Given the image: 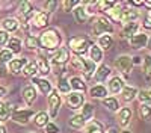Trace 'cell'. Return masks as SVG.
Masks as SVG:
<instances>
[{
    "label": "cell",
    "mask_w": 151,
    "mask_h": 133,
    "mask_svg": "<svg viewBox=\"0 0 151 133\" xmlns=\"http://www.w3.org/2000/svg\"><path fill=\"white\" fill-rule=\"evenodd\" d=\"M147 45H148V48H151V36L148 38V44H147Z\"/></svg>",
    "instance_id": "obj_53"
},
{
    "label": "cell",
    "mask_w": 151,
    "mask_h": 133,
    "mask_svg": "<svg viewBox=\"0 0 151 133\" xmlns=\"http://www.w3.org/2000/svg\"><path fill=\"white\" fill-rule=\"evenodd\" d=\"M148 94H150V98H151V88L148 89Z\"/></svg>",
    "instance_id": "obj_56"
},
{
    "label": "cell",
    "mask_w": 151,
    "mask_h": 133,
    "mask_svg": "<svg viewBox=\"0 0 151 133\" xmlns=\"http://www.w3.org/2000/svg\"><path fill=\"white\" fill-rule=\"evenodd\" d=\"M11 60H12V53L8 50V48L0 52V65H3L6 62H11Z\"/></svg>",
    "instance_id": "obj_41"
},
{
    "label": "cell",
    "mask_w": 151,
    "mask_h": 133,
    "mask_svg": "<svg viewBox=\"0 0 151 133\" xmlns=\"http://www.w3.org/2000/svg\"><path fill=\"white\" fill-rule=\"evenodd\" d=\"M137 30H139V23H136V21L127 23V24H124V27L121 30V36L122 38H129L130 40L133 35L137 33Z\"/></svg>",
    "instance_id": "obj_11"
},
{
    "label": "cell",
    "mask_w": 151,
    "mask_h": 133,
    "mask_svg": "<svg viewBox=\"0 0 151 133\" xmlns=\"http://www.w3.org/2000/svg\"><path fill=\"white\" fill-rule=\"evenodd\" d=\"M129 44L133 48H145L147 44H148V35L144 33V32L142 33H136L129 40Z\"/></svg>",
    "instance_id": "obj_8"
},
{
    "label": "cell",
    "mask_w": 151,
    "mask_h": 133,
    "mask_svg": "<svg viewBox=\"0 0 151 133\" xmlns=\"http://www.w3.org/2000/svg\"><path fill=\"white\" fill-rule=\"evenodd\" d=\"M44 8H45V11H53L55 8H56V2H45L44 3Z\"/></svg>",
    "instance_id": "obj_46"
},
{
    "label": "cell",
    "mask_w": 151,
    "mask_h": 133,
    "mask_svg": "<svg viewBox=\"0 0 151 133\" xmlns=\"http://www.w3.org/2000/svg\"><path fill=\"white\" fill-rule=\"evenodd\" d=\"M59 106H60V95L58 94V91L53 89L48 94V112H50V116L55 118L58 115Z\"/></svg>",
    "instance_id": "obj_7"
},
{
    "label": "cell",
    "mask_w": 151,
    "mask_h": 133,
    "mask_svg": "<svg viewBox=\"0 0 151 133\" xmlns=\"http://www.w3.org/2000/svg\"><path fill=\"white\" fill-rule=\"evenodd\" d=\"M106 133H118V130H116L115 127H110V129H109V130H107Z\"/></svg>",
    "instance_id": "obj_51"
},
{
    "label": "cell",
    "mask_w": 151,
    "mask_h": 133,
    "mask_svg": "<svg viewBox=\"0 0 151 133\" xmlns=\"http://www.w3.org/2000/svg\"><path fill=\"white\" fill-rule=\"evenodd\" d=\"M83 59V73H85V76H86V79H89V77H92L94 76V73H95V64L92 62V60H89V59H86V58H82Z\"/></svg>",
    "instance_id": "obj_24"
},
{
    "label": "cell",
    "mask_w": 151,
    "mask_h": 133,
    "mask_svg": "<svg viewBox=\"0 0 151 133\" xmlns=\"http://www.w3.org/2000/svg\"><path fill=\"white\" fill-rule=\"evenodd\" d=\"M132 115H133V112H132L130 107L119 109V111H118V123H119V126L124 127V129L127 127L130 124V121H132Z\"/></svg>",
    "instance_id": "obj_9"
},
{
    "label": "cell",
    "mask_w": 151,
    "mask_h": 133,
    "mask_svg": "<svg viewBox=\"0 0 151 133\" xmlns=\"http://www.w3.org/2000/svg\"><path fill=\"white\" fill-rule=\"evenodd\" d=\"M91 30H92V35H95V36L110 35L113 32V26H112V23L106 17H95Z\"/></svg>",
    "instance_id": "obj_1"
},
{
    "label": "cell",
    "mask_w": 151,
    "mask_h": 133,
    "mask_svg": "<svg viewBox=\"0 0 151 133\" xmlns=\"http://www.w3.org/2000/svg\"><path fill=\"white\" fill-rule=\"evenodd\" d=\"M144 74H145V77L147 79H150L151 77V55H147L145 58H144Z\"/></svg>",
    "instance_id": "obj_39"
},
{
    "label": "cell",
    "mask_w": 151,
    "mask_h": 133,
    "mask_svg": "<svg viewBox=\"0 0 151 133\" xmlns=\"http://www.w3.org/2000/svg\"><path fill=\"white\" fill-rule=\"evenodd\" d=\"M27 64L26 58H20V59H12L9 62V71L12 73V74H18V73L23 71L24 65Z\"/></svg>",
    "instance_id": "obj_13"
},
{
    "label": "cell",
    "mask_w": 151,
    "mask_h": 133,
    "mask_svg": "<svg viewBox=\"0 0 151 133\" xmlns=\"http://www.w3.org/2000/svg\"><path fill=\"white\" fill-rule=\"evenodd\" d=\"M121 133H132V132H130V130H127V129H124V130H122Z\"/></svg>",
    "instance_id": "obj_54"
},
{
    "label": "cell",
    "mask_w": 151,
    "mask_h": 133,
    "mask_svg": "<svg viewBox=\"0 0 151 133\" xmlns=\"http://www.w3.org/2000/svg\"><path fill=\"white\" fill-rule=\"evenodd\" d=\"M73 12H74V18H76V21H77V23H85L88 20V17H89V15L86 14V9L83 6H76L73 9Z\"/></svg>",
    "instance_id": "obj_27"
},
{
    "label": "cell",
    "mask_w": 151,
    "mask_h": 133,
    "mask_svg": "<svg viewBox=\"0 0 151 133\" xmlns=\"http://www.w3.org/2000/svg\"><path fill=\"white\" fill-rule=\"evenodd\" d=\"M68 124H70V127H73V129H80V127H83L86 123L83 121V118H82L80 115H74V116H71V119L68 121Z\"/></svg>",
    "instance_id": "obj_36"
},
{
    "label": "cell",
    "mask_w": 151,
    "mask_h": 133,
    "mask_svg": "<svg viewBox=\"0 0 151 133\" xmlns=\"http://www.w3.org/2000/svg\"><path fill=\"white\" fill-rule=\"evenodd\" d=\"M8 50L11 52V53H20L21 52V40L20 38H11L9 41H8Z\"/></svg>",
    "instance_id": "obj_30"
},
{
    "label": "cell",
    "mask_w": 151,
    "mask_h": 133,
    "mask_svg": "<svg viewBox=\"0 0 151 133\" xmlns=\"http://www.w3.org/2000/svg\"><path fill=\"white\" fill-rule=\"evenodd\" d=\"M0 133H6V129L3 126H0Z\"/></svg>",
    "instance_id": "obj_52"
},
{
    "label": "cell",
    "mask_w": 151,
    "mask_h": 133,
    "mask_svg": "<svg viewBox=\"0 0 151 133\" xmlns=\"http://www.w3.org/2000/svg\"><path fill=\"white\" fill-rule=\"evenodd\" d=\"M80 2H77V0H64L62 2V6H64V11L65 12H70L74 9V6H79Z\"/></svg>",
    "instance_id": "obj_42"
},
{
    "label": "cell",
    "mask_w": 151,
    "mask_h": 133,
    "mask_svg": "<svg viewBox=\"0 0 151 133\" xmlns=\"http://www.w3.org/2000/svg\"><path fill=\"white\" fill-rule=\"evenodd\" d=\"M139 116L145 121H151V104H141Z\"/></svg>",
    "instance_id": "obj_35"
},
{
    "label": "cell",
    "mask_w": 151,
    "mask_h": 133,
    "mask_svg": "<svg viewBox=\"0 0 151 133\" xmlns=\"http://www.w3.org/2000/svg\"><path fill=\"white\" fill-rule=\"evenodd\" d=\"M68 106L71 109H77L80 106H83V94L82 92H71L68 94Z\"/></svg>",
    "instance_id": "obj_12"
},
{
    "label": "cell",
    "mask_w": 151,
    "mask_h": 133,
    "mask_svg": "<svg viewBox=\"0 0 151 133\" xmlns=\"http://www.w3.org/2000/svg\"><path fill=\"white\" fill-rule=\"evenodd\" d=\"M103 104H104V107H107L112 112L119 111V101H118V98H115V97H106V98H103Z\"/></svg>",
    "instance_id": "obj_25"
},
{
    "label": "cell",
    "mask_w": 151,
    "mask_h": 133,
    "mask_svg": "<svg viewBox=\"0 0 151 133\" xmlns=\"http://www.w3.org/2000/svg\"><path fill=\"white\" fill-rule=\"evenodd\" d=\"M113 44V38L112 35H101L98 36V47L101 48V50H109Z\"/></svg>",
    "instance_id": "obj_26"
},
{
    "label": "cell",
    "mask_w": 151,
    "mask_h": 133,
    "mask_svg": "<svg viewBox=\"0 0 151 133\" xmlns=\"http://www.w3.org/2000/svg\"><path fill=\"white\" fill-rule=\"evenodd\" d=\"M148 18H150V20H151V9H150V11H148Z\"/></svg>",
    "instance_id": "obj_55"
},
{
    "label": "cell",
    "mask_w": 151,
    "mask_h": 133,
    "mask_svg": "<svg viewBox=\"0 0 151 133\" xmlns=\"http://www.w3.org/2000/svg\"><path fill=\"white\" fill-rule=\"evenodd\" d=\"M89 94H91V97H94V98H106L107 88L103 86V85H95V86H92L89 89Z\"/></svg>",
    "instance_id": "obj_20"
},
{
    "label": "cell",
    "mask_w": 151,
    "mask_h": 133,
    "mask_svg": "<svg viewBox=\"0 0 151 133\" xmlns=\"http://www.w3.org/2000/svg\"><path fill=\"white\" fill-rule=\"evenodd\" d=\"M50 59H52L53 65H65V62L70 60V53L65 47H59L56 50H53Z\"/></svg>",
    "instance_id": "obj_5"
},
{
    "label": "cell",
    "mask_w": 151,
    "mask_h": 133,
    "mask_svg": "<svg viewBox=\"0 0 151 133\" xmlns=\"http://www.w3.org/2000/svg\"><path fill=\"white\" fill-rule=\"evenodd\" d=\"M68 47L71 48L74 53L83 55L88 50V47H89V40L85 38V36H74V38H70Z\"/></svg>",
    "instance_id": "obj_3"
},
{
    "label": "cell",
    "mask_w": 151,
    "mask_h": 133,
    "mask_svg": "<svg viewBox=\"0 0 151 133\" xmlns=\"http://www.w3.org/2000/svg\"><path fill=\"white\" fill-rule=\"evenodd\" d=\"M26 45H27V48H30V50H36V48L41 45V42H40V38H36V36H32V35H29L27 38H26Z\"/></svg>",
    "instance_id": "obj_37"
},
{
    "label": "cell",
    "mask_w": 151,
    "mask_h": 133,
    "mask_svg": "<svg viewBox=\"0 0 151 133\" xmlns=\"http://www.w3.org/2000/svg\"><path fill=\"white\" fill-rule=\"evenodd\" d=\"M12 115V119L15 121V123L18 124H27L30 118L35 115L32 109H17V111H14L11 114Z\"/></svg>",
    "instance_id": "obj_6"
},
{
    "label": "cell",
    "mask_w": 151,
    "mask_h": 133,
    "mask_svg": "<svg viewBox=\"0 0 151 133\" xmlns=\"http://www.w3.org/2000/svg\"><path fill=\"white\" fill-rule=\"evenodd\" d=\"M33 23L36 27H45L48 24V12H38V14H35Z\"/></svg>",
    "instance_id": "obj_22"
},
{
    "label": "cell",
    "mask_w": 151,
    "mask_h": 133,
    "mask_svg": "<svg viewBox=\"0 0 151 133\" xmlns=\"http://www.w3.org/2000/svg\"><path fill=\"white\" fill-rule=\"evenodd\" d=\"M23 98H24V101H26L27 104H32L35 101L36 91H35V88L32 86V85H27V86L23 88Z\"/></svg>",
    "instance_id": "obj_18"
},
{
    "label": "cell",
    "mask_w": 151,
    "mask_h": 133,
    "mask_svg": "<svg viewBox=\"0 0 151 133\" xmlns=\"http://www.w3.org/2000/svg\"><path fill=\"white\" fill-rule=\"evenodd\" d=\"M40 42L44 48H48V50H56L58 45L60 44V36L56 30L50 29L47 32H44L40 38Z\"/></svg>",
    "instance_id": "obj_2"
},
{
    "label": "cell",
    "mask_w": 151,
    "mask_h": 133,
    "mask_svg": "<svg viewBox=\"0 0 151 133\" xmlns=\"http://www.w3.org/2000/svg\"><path fill=\"white\" fill-rule=\"evenodd\" d=\"M144 26H145L147 29H151V20H150L148 17H147V18H145V21H144Z\"/></svg>",
    "instance_id": "obj_48"
},
{
    "label": "cell",
    "mask_w": 151,
    "mask_h": 133,
    "mask_svg": "<svg viewBox=\"0 0 151 133\" xmlns=\"http://www.w3.org/2000/svg\"><path fill=\"white\" fill-rule=\"evenodd\" d=\"M6 95V89L3 88V86H0V98H2V97H5Z\"/></svg>",
    "instance_id": "obj_50"
},
{
    "label": "cell",
    "mask_w": 151,
    "mask_h": 133,
    "mask_svg": "<svg viewBox=\"0 0 151 133\" xmlns=\"http://www.w3.org/2000/svg\"><path fill=\"white\" fill-rule=\"evenodd\" d=\"M9 41V35L5 30H0V45H5Z\"/></svg>",
    "instance_id": "obj_45"
},
{
    "label": "cell",
    "mask_w": 151,
    "mask_h": 133,
    "mask_svg": "<svg viewBox=\"0 0 151 133\" xmlns=\"http://www.w3.org/2000/svg\"><path fill=\"white\" fill-rule=\"evenodd\" d=\"M121 94H122V100L129 103V101H133L137 97V89L134 86H127V85H124Z\"/></svg>",
    "instance_id": "obj_16"
},
{
    "label": "cell",
    "mask_w": 151,
    "mask_h": 133,
    "mask_svg": "<svg viewBox=\"0 0 151 133\" xmlns=\"http://www.w3.org/2000/svg\"><path fill=\"white\" fill-rule=\"evenodd\" d=\"M48 123H50V121H48V114H45V112H38V114L35 115V124H36L38 127H45Z\"/></svg>",
    "instance_id": "obj_31"
},
{
    "label": "cell",
    "mask_w": 151,
    "mask_h": 133,
    "mask_svg": "<svg viewBox=\"0 0 151 133\" xmlns=\"http://www.w3.org/2000/svg\"><path fill=\"white\" fill-rule=\"evenodd\" d=\"M20 12L23 17H29L30 12H32V5L29 2H21L20 3Z\"/></svg>",
    "instance_id": "obj_40"
},
{
    "label": "cell",
    "mask_w": 151,
    "mask_h": 133,
    "mask_svg": "<svg viewBox=\"0 0 151 133\" xmlns=\"http://www.w3.org/2000/svg\"><path fill=\"white\" fill-rule=\"evenodd\" d=\"M58 88H59V91H60L62 94H70V89H71V86H70V82H68L65 77H60V79H59Z\"/></svg>",
    "instance_id": "obj_38"
},
{
    "label": "cell",
    "mask_w": 151,
    "mask_h": 133,
    "mask_svg": "<svg viewBox=\"0 0 151 133\" xmlns=\"http://www.w3.org/2000/svg\"><path fill=\"white\" fill-rule=\"evenodd\" d=\"M11 115V104L0 101V121H6Z\"/></svg>",
    "instance_id": "obj_34"
},
{
    "label": "cell",
    "mask_w": 151,
    "mask_h": 133,
    "mask_svg": "<svg viewBox=\"0 0 151 133\" xmlns=\"http://www.w3.org/2000/svg\"><path fill=\"white\" fill-rule=\"evenodd\" d=\"M45 133H59V127L55 123H48L45 126Z\"/></svg>",
    "instance_id": "obj_44"
},
{
    "label": "cell",
    "mask_w": 151,
    "mask_h": 133,
    "mask_svg": "<svg viewBox=\"0 0 151 133\" xmlns=\"http://www.w3.org/2000/svg\"><path fill=\"white\" fill-rule=\"evenodd\" d=\"M115 67L116 70H119L122 74H130V71L133 68V60H132V56L129 55H121L115 59Z\"/></svg>",
    "instance_id": "obj_4"
},
{
    "label": "cell",
    "mask_w": 151,
    "mask_h": 133,
    "mask_svg": "<svg viewBox=\"0 0 151 133\" xmlns=\"http://www.w3.org/2000/svg\"><path fill=\"white\" fill-rule=\"evenodd\" d=\"M35 73H38V64L35 62V60H30V62H27L26 65H24L23 74L26 77H33Z\"/></svg>",
    "instance_id": "obj_28"
},
{
    "label": "cell",
    "mask_w": 151,
    "mask_h": 133,
    "mask_svg": "<svg viewBox=\"0 0 151 133\" xmlns=\"http://www.w3.org/2000/svg\"><path fill=\"white\" fill-rule=\"evenodd\" d=\"M89 58H91V60L94 64L101 62V60H103V50L98 45H91V48H89Z\"/></svg>",
    "instance_id": "obj_23"
},
{
    "label": "cell",
    "mask_w": 151,
    "mask_h": 133,
    "mask_svg": "<svg viewBox=\"0 0 151 133\" xmlns=\"http://www.w3.org/2000/svg\"><path fill=\"white\" fill-rule=\"evenodd\" d=\"M18 21L15 20V18H6L5 21H3V30L5 32H14V30H17L18 29Z\"/></svg>",
    "instance_id": "obj_32"
},
{
    "label": "cell",
    "mask_w": 151,
    "mask_h": 133,
    "mask_svg": "<svg viewBox=\"0 0 151 133\" xmlns=\"http://www.w3.org/2000/svg\"><path fill=\"white\" fill-rule=\"evenodd\" d=\"M33 83H36V86L41 89L42 94L48 95L50 92H52V83H50L48 80L41 79V77H33Z\"/></svg>",
    "instance_id": "obj_17"
},
{
    "label": "cell",
    "mask_w": 151,
    "mask_h": 133,
    "mask_svg": "<svg viewBox=\"0 0 151 133\" xmlns=\"http://www.w3.org/2000/svg\"><path fill=\"white\" fill-rule=\"evenodd\" d=\"M130 5H133V6H144V2H136V0H133V2H130Z\"/></svg>",
    "instance_id": "obj_49"
},
{
    "label": "cell",
    "mask_w": 151,
    "mask_h": 133,
    "mask_svg": "<svg viewBox=\"0 0 151 133\" xmlns=\"http://www.w3.org/2000/svg\"><path fill=\"white\" fill-rule=\"evenodd\" d=\"M85 123H89L92 121V116H94V106L89 104V103H83V107H82V112L79 114Z\"/></svg>",
    "instance_id": "obj_19"
},
{
    "label": "cell",
    "mask_w": 151,
    "mask_h": 133,
    "mask_svg": "<svg viewBox=\"0 0 151 133\" xmlns=\"http://www.w3.org/2000/svg\"><path fill=\"white\" fill-rule=\"evenodd\" d=\"M132 60H133V65H139V64L142 62L139 56H134V58H132Z\"/></svg>",
    "instance_id": "obj_47"
},
{
    "label": "cell",
    "mask_w": 151,
    "mask_h": 133,
    "mask_svg": "<svg viewBox=\"0 0 151 133\" xmlns=\"http://www.w3.org/2000/svg\"><path fill=\"white\" fill-rule=\"evenodd\" d=\"M71 64H73L74 68H77V70H82V71H83V59H82V58H77V56L73 58V59H71Z\"/></svg>",
    "instance_id": "obj_43"
},
{
    "label": "cell",
    "mask_w": 151,
    "mask_h": 133,
    "mask_svg": "<svg viewBox=\"0 0 151 133\" xmlns=\"http://www.w3.org/2000/svg\"><path fill=\"white\" fill-rule=\"evenodd\" d=\"M85 133H104L103 124L92 119V121H89V123L85 126Z\"/></svg>",
    "instance_id": "obj_21"
},
{
    "label": "cell",
    "mask_w": 151,
    "mask_h": 133,
    "mask_svg": "<svg viewBox=\"0 0 151 133\" xmlns=\"http://www.w3.org/2000/svg\"><path fill=\"white\" fill-rule=\"evenodd\" d=\"M139 17V12L133 8H122V14H121V23L127 24V23H133Z\"/></svg>",
    "instance_id": "obj_10"
},
{
    "label": "cell",
    "mask_w": 151,
    "mask_h": 133,
    "mask_svg": "<svg viewBox=\"0 0 151 133\" xmlns=\"http://www.w3.org/2000/svg\"><path fill=\"white\" fill-rule=\"evenodd\" d=\"M38 73H40L41 76H47L50 73V67H48V62L45 58H40V60H38Z\"/></svg>",
    "instance_id": "obj_33"
},
{
    "label": "cell",
    "mask_w": 151,
    "mask_h": 133,
    "mask_svg": "<svg viewBox=\"0 0 151 133\" xmlns=\"http://www.w3.org/2000/svg\"><path fill=\"white\" fill-rule=\"evenodd\" d=\"M110 76V68L107 67V65H100L97 70H95V73H94V79H95V82H104L107 77Z\"/></svg>",
    "instance_id": "obj_15"
},
{
    "label": "cell",
    "mask_w": 151,
    "mask_h": 133,
    "mask_svg": "<svg viewBox=\"0 0 151 133\" xmlns=\"http://www.w3.org/2000/svg\"><path fill=\"white\" fill-rule=\"evenodd\" d=\"M70 86H71L76 92H83V91H86V85H85V82H83L80 77H73V79L70 80Z\"/></svg>",
    "instance_id": "obj_29"
},
{
    "label": "cell",
    "mask_w": 151,
    "mask_h": 133,
    "mask_svg": "<svg viewBox=\"0 0 151 133\" xmlns=\"http://www.w3.org/2000/svg\"><path fill=\"white\" fill-rule=\"evenodd\" d=\"M107 88H109V91H110L112 94H119V92L122 91V88H124V82H122L121 77L115 76V77H112V79L109 80Z\"/></svg>",
    "instance_id": "obj_14"
}]
</instances>
